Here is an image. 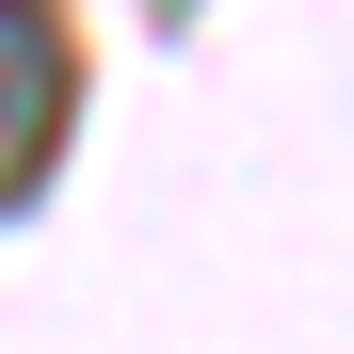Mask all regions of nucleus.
Masks as SVG:
<instances>
[{
	"label": "nucleus",
	"mask_w": 354,
	"mask_h": 354,
	"mask_svg": "<svg viewBox=\"0 0 354 354\" xmlns=\"http://www.w3.org/2000/svg\"><path fill=\"white\" fill-rule=\"evenodd\" d=\"M65 97H81V65H65V32L0 0V209H17L32 177H48V145H65Z\"/></svg>",
	"instance_id": "f257e3e1"
}]
</instances>
